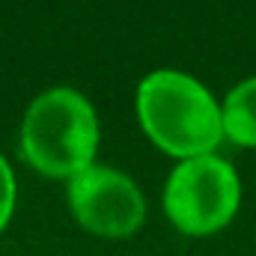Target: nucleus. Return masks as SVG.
Wrapping results in <instances>:
<instances>
[{
	"mask_svg": "<svg viewBox=\"0 0 256 256\" xmlns=\"http://www.w3.org/2000/svg\"><path fill=\"white\" fill-rule=\"evenodd\" d=\"M12 202H15V179L9 164L0 158V230L6 226L9 214H12Z\"/></svg>",
	"mask_w": 256,
	"mask_h": 256,
	"instance_id": "obj_6",
	"label": "nucleus"
},
{
	"mask_svg": "<svg viewBox=\"0 0 256 256\" xmlns=\"http://www.w3.org/2000/svg\"><path fill=\"white\" fill-rule=\"evenodd\" d=\"M224 134L238 146H256V78L242 80L224 104Z\"/></svg>",
	"mask_w": 256,
	"mask_h": 256,
	"instance_id": "obj_5",
	"label": "nucleus"
},
{
	"mask_svg": "<svg viewBox=\"0 0 256 256\" xmlns=\"http://www.w3.org/2000/svg\"><path fill=\"white\" fill-rule=\"evenodd\" d=\"M68 206L74 218L98 236H131L143 224V194L126 173L110 167H86L68 182Z\"/></svg>",
	"mask_w": 256,
	"mask_h": 256,
	"instance_id": "obj_4",
	"label": "nucleus"
},
{
	"mask_svg": "<svg viewBox=\"0 0 256 256\" xmlns=\"http://www.w3.org/2000/svg\"><path fill=\"white\" fill-rule=\"evenodd\" d=\"M96 146L98 122L80 92L60 86L30 104L21 126V152L39 173L74 179L92 167Z\"/></svg>",
	"mask_w": 256,
	"mask_h": 256,
	"instance_id": "obj_2",
	"label": "nucleus"
},
{
	"mask_svg": "<svg viewBox=\"0 0 256 256\" xmlns=\"http://www.w3.org/2000/svg\"><path fill=\"white\" fill-rule=\"evenodd\" d=\"M146 134L176 158L208 155L224 137V114L208 90L182 72H152L137 90Z\"/></svg>",
	"mask_w": 256,
	"mask_h": 256,
	"instance_id": "obj_1",
	"label": "nucleus"
},
{
	"mask_svg": "<svg viewBox=\"0 0 256 256\" xmlns=\"http://www.w3.org/2000/svg\"><path fill=\"white\" fill-rule=\"evenodd\" d=\"M238 194L236 170L226 161L200 155L173 170L164 191V208L182 232L208 236L230 224L238 208Z\"/></svg>",
	"mask_w": 256,
	"mask_h": 256,
	"instance_id": "obj_3",
	"label": "nucleus"
}]
</instances>
